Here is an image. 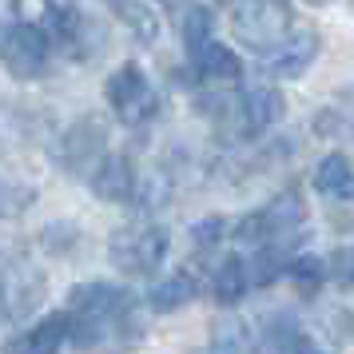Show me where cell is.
<instances>
[{
    "instance_id": "obj_12",
    "label": "cell",
    "mask_w": 354,
    "mask_h": 354,
    "mask_svg": "<svg viewBox=\"0 0 354 354\" xmlns=\"http://www.w3.org/2000/svg\"><path fill=\"white\" fill-rule=\"evenodd\" d=\"M92 192L100 199H112V203H131L140 199V176H136V163L124 151H108L100 167L92 171Z\"/></svg>"
},
{
    "instance_id": "obj_24",
    "label": "cell",
    "mask_w": 354,
    "mask_h": 354,
    "mask_svg": "<svg viewBox=\"0 0 354 354\" xmlns=\"http://www.w3.org/2000/svg\"><path fill=\"white\" fill-rule=\"evenodd\" d=\"M351 279H354V251H351Z\"/></svg>"
},
{
    "instance_id": "obj_18",
    "label": "cell",
    "mask_w": 354,
    "mask_h": 354,
    "mask_svg": "<svg viewBox=\"0 0 354 354\" xmlns=\"http://www.w3.org/2000/svg\"><path fill=\"white\" fill-rule=\"evenodd\" d=\"M211 36V8H187V17H183V48L192 56L195 48H203Z\"/></svg>"
},
{
    "instance_id": "obj_20",
    "label": "cell",
    "mask_w": 354,
    "mask_h": 354,
    "mask_svg": "<svg viewBox=\"0 0 354 354\" xmlns=\"http://www.w3.org/2000/svg\"><path fill=\"white\" fill-rule=\"evenodd\" d=\"M287 274L299 283L303 290H315L322 283V259L319 255H295L287 263Z\"/></svg>"
},
{
    "instance_id": "obj_11",
    "label": "cell",
    "mask_w": 354,
    "mask_h": 354,
    "mask_svg": "<svg viewBox=\"0 0 354 354\" xmlns=\"http://www.w3.org/2000/svg\"><path fill=\"white\" fill-rule=\"evenodd\" d=\"M64 342H72V319L68 310H52L44 319H36V326L8 338L4 354H60Z\"/></svg>"
},
{
    "instance_id": "obj_6",
    "label": "cell",
    "mask_w": 354,
    "mask_h": 354,
    "mask_svg": "<svg viewBox=\"0 0 354 354\" xmlns=\"http://www.w3.org/2000/svg\"><path fill=\"white\" fill-rule=\"evenodd\" d=\"M0 64L17 80H40L48 76L52 44L32 20H8L0 24Z\"/></svg>"
},
{
    "instance_id": "obj_16",
    "label": "cell",
    "mask_w": 354,
    "mask_h": 354,
    "mask_svg": "<svg viewBox=\"0 0 354 354\" xmlns=\"http://www.w3.org/2000/svg\"><path fill=\"white\" fill-rule=\"evenodd\" d=\"M251 290V271H247V259H239V255H231L215 271V279H211V299L219 306H235Z\"/></svg>"
},
{
    "instance_id": "obj_14",
    "label": "cell",
    "mask_w": 354,
    "mask_h": 354,
    "mask_svg": "<svg viewBox=\"0 0 354 354\" xmlns=\"http://www.w3.org/2000/svg\"><path fill=\"white\" fill-rule=\"evenodd\" d=\"M199 295V274L192 271H171L167 279H160L156 287L147 290V306L151 310H179Z\"/></svg>"
},
{
    "instance_id": "obj_7",
    "label": "cell",
    "mask_w": 354,
    "mask_h": 354,
    "mask_svg": "<svg viewBox=\"0 0 354 354\" xmlns=\"http://www.w3.org/2000/svg\"><path fill=\"white\" fill-rule=\"evenodd\" d=\"M44 299V274L28 259L0 255V319H24Z\"/></svg>"
},
{
    "instance_id": "obj_3",
    "label": "cell",
    "mask_w": 354,
    "mask_h": 354,
    "mask_svg": "<svg viewBox=\"0 0 354 354\" xmlns=\"http://www.w3.org/2000/svg\"><path fill=\"white\" fill-rule=\"evenodd\" d=\"M299 24L290 4H274V0H247L231 8V32L239 36V44H247L259 56H271L283 40L290 36V28Z\"/></svg>"
},
{
    "instance_id": "obj_8",
    "label": "cell",
    "mask_w": 354,
    "mask_h": 354,
    "mask_svg": "<svg viewBox=\"0 0 354 354\" xmlns=\"http://www.w3.org/2000/svg\"><path fill=\"white\" fill-rule=\"evenodd\" d=\"M219 108H227L223 96H219ZM227 115L235 124V136H255V131H267L271 124L283 120V96L267 84H259V88H247L243 96H235Z\"/></svg>"
},
{
    "instance_id": "obj_1",
    "label": "cell",
    "mask_w": 354,
    "mask_h": 354,
    "mask_svg": "<svg viewBox=\"0 0 354 354\" xmlns=\"http://www.w3.org/2000/svg\"><path fill=\"white\" fill-rule=\"evenodd\" d=\"M72 342L96 346L104 338H131L136 326V295L115 283H80L68 295Z\"/></svg>"
},
{
    "instance_id": "obj_15",
    "label": "cell",
    "mask_w": 354,
    "mask_h": 354,
    "mask_svg": "<svg viewBox=\"0 0 354 354\" xmlns=\"http://www.w3.org/2000/svg\"><path fill=\"white\" fill-rule=\"evenodd\" d=\"M315 187L330 199H354V167L342 151H330L315 163Z\"/></svg>"
},
{
    "instance_id": "obj_2",
    "label": "cell",
    "mask_w": 354,
    "mask_h": 354,
    "mask_svg": "<svg viewBox=\"0 0 354 354\" xmlns=\"http://www.w3.org/2000/svg\"><path fill=\"white\" fill-rule=\"evenodd\" d=\"M235 239L255 255H274L290 263L295 243L306 239V199L299 192H279L267 207L251 211L235 223Z\"/></svg>"
},
{
    "instance_id": "obj_22",
    "label": "cell",
    "mask_w": 354,
    "mask_h": 354,
    "mask_svg": "<svg viewBox=\"0 0 354 354\" xmlns=\"http://www.w3.org/2000/svg\"><path fill=\"white\" fill-rule=\"evenodd\" d=\"M227 231V219H219V215H211V219H203V223H195L192 231V243L195 247H211V243H219Z\"/></svg>"
},
{
    "instance_id": "obj_10",
    "label": "cell",
    "mask_w": 354,
    "mask_h": 354,
    "mask_svg": "<svg viewBox=\"0 0 354 354\" xmlns=\"http://www.w3.org/2000/svg\"><path fill=\"white\" fill-rule=\"evenodd\" d=\"M315 52H319V32H315L306 20H299V24L290 28L287 40H283L271 56H263V68H267L271 76H279V80H299L306 68H310Z\"/></svg>"
},
{
    "instance_id": "obj_13",
    "label": "cell",
    "mask_w": 354,
    "mask_h": 354,
    "mask_svg": "<svg viewBox=\"0 0 354 354\" xmlns=\"http://www.w3.org/2000/svg\"><path fill=\"white\" fill-rule=\"evenodd\" d=\"M187 60H192L195 80H203V84H235L243 76V60L227 48V44H219V40H207V44L195 48Z\"/></svg>"
},
{
    "instance_id": "obj_19",
    "label": "cell",
    "mask_w": 354,
    "mask_h": 354,
    "mask_svg": "<svg viewBox=\"0 0 354 354\" xmlns=\"http://www.w3.org/2000/svg\"><path fill=\"white\" fill-rule=\"evenodd\" d=\"M112 12L120 20H128L144 44H151V40H156V32H160V24H156V12H151V8H140V4H115Z\"/></svg>"
},
{
    "instance_id": "obj_23",
    "label": "cell",
    "mask_w": 354,
    "mask_h": 354,
    "mask_svg": "<svg viewBox=\"0 0 354 354\" xmlns=\"http://www.w3.org/2000/svg\"><path fill=\"white\" fill-rule=\"evenodd\" d=\"M290 354H330V351H322L315 338H306V335H295L290 338Z\"/></svg>"
},
{
    "instance_id": "obj_21",
    "label": "cell",
    "mask_w": 354,
    "mask_h": 354,
    "mask_svg": "<svg viewBox=\"0 0 354 354\" xmlns=\"http://www.w3.org/2000/svg\"><path fill=\"white\" fill-rule=\"evenodd\" d=\"M28 203H32V187L0 179V215H20Z\"/></svg>"
},
{
    "instance_id": "obj_4",
    "label": "cell",
    "mask_w": 354,
    "mask_h": 354,
    "mask_svg": "<svg viewBox=\"0 0 354 354\" xmlns=\"http://www.w3.org/2000/svg\"><path fill=\"white\" fill-rule=\"evenodd\" d=\"M167 247H171L167 227H160V223H128L108 239V255H112V263L124 274L147 279V274H156L163 267Z\"/></svg>"
},
{
    "instance_id": "obj_5",
    "label": "cell",
    "mask_w": 354,
    "mask_h": 354,
    "mask_svg": "<svg viewBox=\"0 0 354 354\" xmlns=\"http://www.w3.org/2000/svg\"><path fill=\"white\" fill-rule=\"evenodd\" d=\"M108 108L115 112V120L124 128H147L160 115V92L147 80V72L140 64H120L104 84Z\"/></svg>"
},
{
    "instance_id": "obj_17",
    "label": "cell",
    "mask_w": 354,
    "mask_h": 354,
    "mask_svg": "<svg viewBox=\"0 0 354 354\" xmlns=\"http://www.w3.org/2000/svg\"><path fill=\"white\" fill-rule=\"evenodd\" d=\"M211 354H259V342L243 319H219L211 326Z\"/></svg>"
},
{
    "instance_id": "obj_9",
    "label": "cell",
    "mask_w": 354,
    "mask_h": 354,
    "mask_svg": "<svg viewBox=\"0 0 354 354\" xmlns=\"http://www.w3.org/2000/svg\"><path fill=\"white\" fill-rule=\"evenodd\" d=\"M104 144H108L104 124H100L96 115H84L80 124H72V128H68L64 144H60V163H64L72 176H88V179H92V171L100 167V160L108 156Z\"/></svg>"
}]
</instances>
